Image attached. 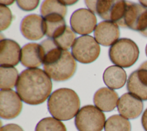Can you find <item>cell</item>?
<instances>
[{
    "mask_svg": "<svg viewBox=\"0 0 147 131\" xmlns=\"http://www.w3.org/2000/svg\"><path fill=\"white\" fill-rule=\"evenodd\" d=\"M117 108L123 117L133 119L138 117L143 110L142 100L133 94L128 92L122 95L118 99Z\"/></svg>",
    "mask_w": 147,
    "mask_h": 131,
    "instance_id": "cell-12",
    "label": "cell"
},
{
    "mask_svg": "<svg viewBox=\"0 0 147 131\" xmlns=\"http://www.w3.org/2000/svg\"><path fill=\"white\" fill-rule=\"evenodd\" d=\"M94 35L99 44L104 46H112L118 40L120 32L117 23L105 20L96 25Z\"/></svg>",
    "mask_w": 147,
    "mask_h": 131,
    "instance_id": "cell-13",
    "label": "cell"
},
{
    "mask_svg": "<svg viewBox=\"0 0 147 131\" xmlns=\"http://www.w3.org/2000/svg\"><path fill=\"white\" fill-rule=\"evenodd\" d=\"M20 31L28 40H37L45 35L44 18L42 16L31 14L25 16L21 21Z\"/></svg>",
    "mask_w": 147,
    "mask_h": 131,
    "instance_id": "cell-11",
    "label": "cell"
},
{
    "mask_svg": "<svg viewBox=\"0 0 147 131\" xmlns=\"http://www.w3.org/2000/svg\"><path fill=\"white\" fill-rule=\"evenodd\" d=\"M18 73L13 66H0V88L10 89L16 85Z\"/></svg>",
    "mask_w": 147,
    "mask_h": 131,
    "instance_id": "cell-19",
    "label": "cell"
},
{
    "mask_svg": "<svg viewBox=\"0 0 147 131\" xmlns=\"http://www.w3.org/2000/svg\"><path fill=\"white\" fill-rule=\"evenodd\" d=\"M100 51L99 44L90 35H82L76 39L71 48L75 59L82 63H90L95 61Z\"/></svg>",
    "mask_w": 147,
    "mask_h": 131,
    "instance_id": "cell-6",
    "label": "cell"
},
{
    "mask_svg": "<svg viewBox=\"0 0 147 131\" xmlns=\"http://www.w3.org/2000/svg\"><path fill=\"white\" fill-rule=\"evenodd\" d=\"M139 2L141 5L147 8V1H140Z\"/></svg>",
    "mask_w": 147,
    "mask_h": 131,
    "instance_id": "cell-30",
    "label": "cell"
},
{
    "mask_svg": "<svg viewBox=\"0 0 147 131\" xmlns=\"http://www.w3.org/2000/svg\"><path fill=\"white\" fill-rule=\"evenodd\" d=\"M22 107L21 99L12 89H1L0 91V116L1 118L11 119L17 117Z\"/></svg>",
    "mask_w": 147,
    "mask_h": 131,
    "instance_id": "cell-9",
    "label": "cell"
},
{
    "mask_svg": "<svg viewBox=\"0 0 147 131\" xmlns=\"http://www.w3.org/2000/svg\"><path fill=\"white\" fill-rule=\"evenodd\" d=\"M145 53H146V55L147 56V44H146V47H145Z\"/></svg>",
    "mask_w": 147,
    "mask_h": 131,
    "instance_id": "cell-32",
    "label": "cell"
},
{
    "mask_svg": "<svg viewBox=\"0 0 147 131\" xmlns=\"http://www.w3.org/2000/svg\"><path fill=\"white\" fill-rule=\"evenodd\" d=\"M21 48L15 41L4 39L0 42V65L3 66H14L20 61Z\"/></svg>",
    "mask_w": 147,
    "mask_h": 131,
    "instance_id": "cell-14",
    "label": "cell"
},
{
    "mask_svg": "<svg viewBox=\"0 0 147 131\" xmlns=\"http://www.w3.org/2000/svg\"><path fill=\"white\" fill-rule=\"evenodd\" d=\"M40 13L43 17L53 14H58L64 17L67 7L60 1H44L41 5Z\"/></svg>",
    "mask_w": 147,
    "mask_h": 131,
    "instance_id": "cell-21",
    "label": "cell"
},
{
    "mask_svg": "<svg viewBox=\"0 0 147 131\" xmlns=\"http://www.w3.org/2000/svg\"><path fill=\"white\" fill-rule=\"evenodd\" d=\"M141 123L144 130L145 131H147V108L144 111L142 115Z\"/></svg>",
    "mask_w": 147,
    "mask_h": 131,
    "instance_id": "cell-27",
    "label": "cell"
},
{
    "mask_svg": "<svg viewBox=\"0 0 147 131\" xmlns=\"http://www.w3.org/2000/svg\"><path fill=\"white\" fill-rule=\"evenodd\" d=\"M104 113L96 106L87 105L82 107L75 118L79 131H101L105 125Z\"/></svg>",
    "mask_w": 147,
    "mask_h": 131,
    "instance_id": "cell-5",
    "label": "cell"
},
{
    "mask_svg": "<svg viewBox=\"0 0 147 131\" xmlns=\"http://www.w3.org/2000/svg\"><path fill=\"white\" fill-rule=\"evenodd\" d=\"M1 131H24L21 127L14 123H9L1 127Z\"/></svg>",
    "mask_w": 147,
    "mask_h": 131,
    "instance_id": "cell-26",
    "label": "cell"
},
{
    "mask_svg": "<svg viewBox=\"0 0 147 131\" xmlns=\"http://www.w3.org/2000/svg\"><path fill=\"white\" fill-rule=\"evenodd\" d=\"M35 131H67V129L60 120L53 117H47L38 122Z\"/></svg>",
    "mask_w": 147,
    "mask_h": 131,
    "instance_id": "cell-22",
    "label": "cell"
},
{
    "mask_svg": "<svg viewBox=\"0 0 147 131\" xmlns=\"http://www.w3.org/2000/svg\"><path fill=\"white\" fill-rule=\"evenodd\" d=\"M20 61L26 68H37L43 64L40 44L30 43L25 44L21 50Z\"/></svg>",
    "mask_w": 147,
    "mask_h": 131,
    "instance_id": "cell-15",
    "label": "cell"
},
{
    "mask_svg": "<svg viewBox=\"0 0 147 131\" xmlns=\"http://www.w3.org/2000/svg\"><path fill=\"white\" fill-rule=\"evenodd\" d=\"M97 20L90 10L81 8L75 10L70 18V25L74 32L79 35L91 33L96 27Z\"/></svg>",
    "mask_w": 147,
    "mask_h": 131,
    "instance_id": "cell-8",
    "label": "cell"
},
{
    "mask_svg": "<svg viewBox=\"0 0 147 131\" xmlns=\"http://www.w3.org/2000/svg\"><path fill=\"white\" fill-rule=\"evenodd\" d=\"M45 25V35L54 39L65 29L67 25L64 17L58 14H49L44 17Z\"/></svg>",
    "mask_w": 147,
    "mask_h": 131,
    "instance_id": "cell-18",
    "label": "cell"
},
{
    "mask_svg": "<svg viewBox=\"0 0 147 131\" xmlns=\"http://www.w3.org/2000/svg\"><path fill=\"white\" fill-rule=\"evenodd\" d=\"M141 34L142 36H145V37H147V30L145 31V32H143L141 33Z\"/></svg>",
    "mask_w": 147,
    "mask_h": 131,
    "instance_id": "cell-31",
    "label": "cell"
},
{
    "mask_svg": "<svg viewBox=\"0 0 147 131\" xmlns=\"http://www.w3.org/2000/svg\"><path fill=\"white\" fill-rule=\"evenodd\" d=\"M14 1H0V4L3 5H9L12 4Z\"/></svg>",
    "mask_w": 147,
    "mask_h": 131,
    "instance_id": "cell-29",
    "label": "cell"
},
{
    "mask_svg": "<svg viewBox=\"0 0 147 131\" xmlns=\"http://www.w3.org/2000/svg\"><path fill=\"white\" fill-rule=\"evenodd\" d=\"M105 84L110 89H119L126 83L127 79L125 70L118 66L112 65L106 69L103 74Z\"/></svg>",
    "mask_w": 147,
    "mask_h": 131,
    "instance_id": "cell-17",
    "label": "cell"
},
{
    "mask_svg": "<svg viewBox=\"0 0 147 131\" xmlns=\"http://www.w3.org/2000/svg\"><path fill=\"white\" fill-rule=\"evenodd\" d=\"M49 76L40 68H29L20 74L16 89L21 100L30 105L44 102L52 91Z\"/></svg>",
    "mask_w": 147,
    "mask_h": 131,
    "instance_id": "cell-1",
    "label": "cell"
},
{
    "mask_svg": "<svg viewBox=\"0 0 147 131\" xmlns=\"http://www.w3.org/2000/svg\"><path fill=\"white\" fill-rule=\"evenodd\" d=\"M12 14L6 6L0 4V30L6 29L12 21Z\"/></svg>",
    "mask_w": 147,
    "mask_h": 131,
    "instance_id": "cell-24",
    "label": "cell"
},
{
    "mask_svg": "<svg viewBox=\"0 0 147 131\" xmlns=\"http://www.w3.org/2000/svg\"><path fill=\"white\" fill-rule=\"evenodd\" d=\"M122 27L138 31L140 33L146 31L147 8L141 4L127 1Z\"/></svg>",
    "mask_w": 147,
    "mask_h": 131,
    "instance_id": "cell-7",
    "label": "cell"
},
{
    "mask_svg": "<svg viewBox=\"0 0 147 131\" xmlns=\"http://www.w3.org/2000/svg\"><path fill=\"white\" fill-rule=\"evenodd\" d=\"M105 131H131V124L130 121L123 116L113 115L106 120Z\"/></svg>",
    "mask_w": 147,
    "mask_h": 131,
    "instance_id": "cell-20",
    "label": "cell"
},
{
    "mask_svg": "<svg viewBox=\"0 0 147 131\" xmlns=\"http://www.w3.org/2000/svg\"><path fill=\"white\" fill-rule=\"evenodd\" d=\"M127 91L142 100H147V61L132 72L127 81Z\"/></svg>",
    "mask_w": 147,
    "mask_h": 131,
    "instance_id": "cell-10",
    "label": "cell"
},
{
    "mask_svg": "<svg viewBox=\"0 0 147 131\" xmlns=\"http://www.w3.org/2000/svg\"><path fill=\"white\" fill-rule=\"evenodd\" d=\"M139 53L137 44L128 38L118 39L109 50L111 61L117 66L126 68L131 66L136 62Z\"/></svg>",
    "mask_w": 147,
    "mask_h": 131,
    "instance_id": "cell-3",
    "label": "cell"
},
{
    "mask_svg": "<svg viewBox=\"0 0 147 131\" xmlns=\"http://www.w3.org/2000/svg\"><path fill=\"white\" fill-rule=\"evenodd\" d=\"M53 40L60 48L67 50L73 46L76 40V34L70 27L67 25L65 30Z\"/></svg>",
    "mask_w": 147,
    "mask_h": 131,
    "instance_id": "cell-23",
    "label": "cell"
},
{
    "mask_svg": "<svg viewBox=\"0 0 147 131\" xmlns=\"http://www.w3.org/2000/svg\"><path fill=\"white\" fill-rule=\"evenodd\" d=\"M60 2L63 3L64 5H71L74 4L77 1H60Z\"/></svg>",
    "mask_w": 147,
    "mask_h": 131,
    "instance_id": "cell-28",
    "label": "cell"
},
{
    "mask_svg": "<svg viewBox=\"0 0 147 131\" xmlns=\"http://www.w3.org/2000/svg\"><path fill=\"white\" fill-rule=\"evenodd\" d=\"M93 101L95 106L100 110L109 112L116 107L118 101V95L115 91L103 87L95 93Z\"/></svg>",
    "mask_w": 147,
    "mask_h": 131,
    "instance_id": "cell-16",
    "label": "cell"
},
{
    "mask_svg": "<svg viewBox=\"0 0 147 131\" xmlns=\"http://www.w3.org/2000/svg\"><path fill=\"white\" fill-rule=\"evenodd\" d=\"M80 102L72 89L62 88L55 91L49 97L47 106L50 114L60 121L73 118L79 112Z\"/></svg>",
    "mask_w": 147,
    "mask_h": 131,
    "instance_id": "cell-2",
    "label": "cell"
},
{
    "mask_svg": "<svg viewBox=\"0 0 147 131\" xmlns=\"http://www.w3.org/2000/svg\"><path fill=\"white\" fill-rule=\"evenodd\" d=\"M44 71L56 81H64L70 78L75 73L76 63L72 54L63 50L60 56L47 64H44Z\"/></svg>",
    "mask_w": 147,
    "mask_h": 131,
    "instance_id": "cell-4",
    "label": "cell"
},
{
    "mask_svg": "<svg viewBox=\"0 0 147 131\" xmlns=\"http://www.w3.org/2000/svg\"><path fill=\"white\" fill-rule=\"evenodd\" d=\"M17 5L25 11H31L35 9L39 4V1H17Z\"/></svg>",
    "mask_w": 147,
    "mask_h": 131,
    "instance_id": "cell-25",
    "label": "cell"
}]
</instances>
